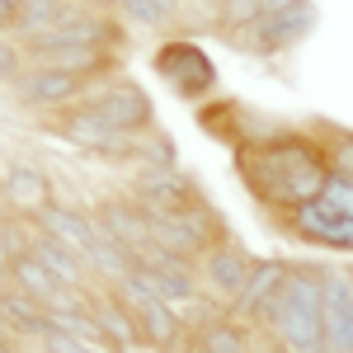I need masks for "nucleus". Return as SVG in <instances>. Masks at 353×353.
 I'll use <instances>...</instances> for the list:
<instances>
[{
    "mask_svg": "<svg viewBox=\"0 0 353 353\" xmlns=\"http://www.w3.org/2000/svg\"><path fill=\"white\" fill-rule=\"evenodd\" d=\"M81 104L94 113V118H104L113 132L132 137V141H137V137H146L151 128H161V123H156V99L146 94V85H141V81H128V76L94 81Z\"/></svg>",
    "mask_w": 353,
    "mask_h": 353,
    "instance_id": "obj_5",
    "label": "nucleus"
},
{
    "mask_svg": "<svg viewBox=\"0 0 353 353\" xmlns=\"http://www.w3.org/2000/svg\"><path fill=\"white\" fill-rule=\"evenodd\" d=\"M90 311H94V321H99V330H104V339H109L113 349L128 353V344H141L132 306L118 297V292H94V306Z\"/></svg>",
    "mask_w": 353,
    "mask_h": 353,
    "instance_id": "obj_20",
    "label": "nucleus"
},
{
    "mask_svg": "<svg viewBox=\"0 0 353 353\" xmlns=\"http://www.w3.org/2000/svg\"><path fill=\"white\" fill-rule=\"evenodd\" d=\"M288 269H292V259H254V269H250V278H245V288L236 292V301L226 306V316L241 321V325H259V316H264L269 297L283 288Z\"/></svg>",
    "mask_w": 353,
    "mask_h": 353,
    "instance_id": "obj_14",
    "label": "nucleus"
},
{
    "mask_svg": "<svg viewBox=\"0 0 353 353\" xmlns=\"http://www.w3.org/2000/svg\"><path fill=\"white\" fill-rule=\"evenodd\" d=\"M76 0H24V10H19V24H14V38L19 43H33V38H43L48 28H57L66 19V10H71Z\"/></svg>",
    "mask_w": 353,
    "mask_h": 353,
    "instance_id": "obj_23",
    "label": "nucleus"
},
{
    "mask_svg": "<svg viewBox=\"0 0 353 353\" xmlns=\"http://www.w3.org/2000/svg\"><path fill=\"white\" fill-rule=\"evenodd\" d=\"M43 353H123V349H109V344H85V339H66V334H48L43 344H38Z\"/></svg>",
    "mask_w": 353,
    "mask_h": 353,
    "instance_id": "obj_29",
    "label": "nucleus"
},
{
    "mask_svg": "<svg viewBox=\"0 0 353 353\" xmlns=\"http://www.w3.org/2000/svg\"><path fill=\"white\" fill-rule=\"evenodd\" d=\"M250 269H254V254H250L236 236H221V241L212 245L203 259H198V283H203V292H208L212 301L231 306V301H236V292L245 288Z\"/></svg>",
    "mask_w": 353,
    "mask_h": 353,
    "instance_id": "obj_10",
    "label": "nucleus"
},
{
    "mask_svg": "<svg viewBox=\"0 0 353 353\" xmlns=\"http://www.w3.org/2000/svg\"><path fill=\"white\" fill-rule=\"evenodd\" d=\"M132 165L137 170H179V146H174V137L161 132V128H151L146 137H137Z\"/></svg>",
    "mask_w": 353,
    "mask_h": 353,
    "instance_id": "obj_24",
    "label": "nucleus"
},
{
    "mask_svg": "<svg viewBox=\"0 0 353 353\" xmlns=\"http://www.w3.org/2000/svg\"><path fill=\"white\" fill-rule=\"evenodd\" d=\"M19 10H24V0H0V33H14Z\"/></svg>",
    "mask_w": 353,
    "mask_h": 353,
    "instance_id": "obj_30",
    "label": "nucleus"
},
{
    "mask_svg": "<svg viewBox=\"0 0 353 353\" xmlns=\"http://www.w3.org/2000/svg\"><path fill=\"white\" fill-rule=\"evenodd\" d=\"M231 165H236V179L245 184V193L264 212H273V217H283V212H292L301 203L321 198L325 174H330L321 137L311 128H292V123L278 137H269L264 146L236 151Z\"/></svg>",
    "mask_w": 353,
    "mask_h": 353,
    "instance_id": "obj_1",
    "label": "nucleus"
},
{
    "mask_svg": "<svg viewBox=\"0 0 353 353\" xmlns=\"http://www.w3.org/2000/svg\"><path fill=\"white\" fill-rule=\"evenodd\" d=\"M198 128L221 141V146H241V99H208V104H198Z\"/></svg>",
    "mask_w": 353,
    "mask_h": 353,
    "instance_id": "obj_21",
    "label": "nucleus"
},
{
    "mask_svg": "<svg viewBox=\"0 0 353 353\" xmlns=\"http://www.w3.org/2000/svg\"><path fill=\"white\" fill-rule=\"evenodd\" d=\"M52 137H61V141H71L76 151H85V156H94V161H132L137 141L123 132H113L104 118H94V113L85 109V104H71V109H61L57 118H48L43 123Z\"/></svg>",
    "mask_w": 353,
    "mask_h": 353,
    "instance_id": "obj_7",
    "label": "nucleus"
},
{
    "mask_svg": "<svg viewBox=\"0 0 353 353\" xmlns=\"http://www.w3.org/2000/svg\"><path fill=\"white\" fill-rule=\"evenodd\" d=\"M10 288H14V292H24L28 301H38L43 311H52L57 297L66 292V288H61L52 273H48L38 259H33V254H28V250H24V254H14V264H10Z\"/></svg>",
    "mask_w": 353,
    "mask_h": 353,
    "instance_id": "obj_19",
    "label": "nucleus"
},
{
    "mask_svg": "<svg viewBox=\"0 0 353 353\" xmlns=\"http://www.w3.org/2000/svg\"><path fill=\"white\" fill-rule=\"evenodd\" d=\"M90 85L94 81H85V76L57 71V66H43V61H28V71L14 85V99L33 113H61V109H71V104H81L85 94H90Z\"/></svg>",
    "mask_w": 353,
    "mask_h": 353,
    "instance_id": "obj_8",
    "label": "nucleus"
},
{
    "mask_svg": "<svg viewBox=\"0 0 353 353\" xmlns=\"http://www.w3.org/2000/svg\"><path fill=\"white\" fill-rule=\"evenodd\" d=\"M316 24H321L316 0H264V10L254 19L221 28L217 38L231 52L269 61V57H283V52H292V48H301L316 33Z\"/></svg>",
    "mask_w": 353,
    "mask_h": 353,
    "instance_id": "obj_3",
    "label": "nucleus"
},
{
    "mask_svg": "<svg viewBox=\"0 0 353 353\" xmlns=\"http://www.w3.org/2000/svg\"><path fill=\"white\" fill-rule=\"evenodd\" d=\"M33 226L38 231H48L52 241H61L66 250H76V254H90V245L99 241V226H94V217L90 212H81V208H71V203H52V208H43L38 217H33Z\"/></svg>",
    "mask_w": 353,
    "mask_h": 353,
    "instance_id": "obj_18",
    "label": "nucleus"
},
{
    "mask_svg": "<svg viewBox=\"0 0 353 353\" xmlns=\"http://www.w3.org/2000/svg\"><path fill=\"white\" fill-rule=\"evenodd\" d=\"M128 306H132V316H137L141 344H151L156 353H179L184 349L189 325H184V311H179V306H170V301H161V297H132Z\"/></svg>",
    "mask_w": 353,
    "mask_h": 353,
    "instance_id": "obj_12",
    "label": "nucleus"
},
{
    "mask_svg": "<svg viewBox=\"0 0 353 353\" xmlns=\"http://www.w3.org/2000/svg\"><path fill=\"white\" fill-rule=\"evenodd\" d=\"M321 283H325V349L353 353V273L325 264Z\"/></svg>",
    "mask_w": 353,
    "mask_h": 353,
    "instance_id": "obj_13",
    "label": "nucleus"
},
{
    "mask_svg": "<svg viewBox=\"0 0 353 353\" xmlns=\"http://www.w3.org/2000/svg\"><path fill=\"white\" fill-rule=\"evenodd\" d=\"M24 250H28V254H33V259H38L48 273H52L61 288H81V292H90V283H94V278H90V269H85V259L76 254V250H66L61 241H52L48 231L28 226V245H24Z\"/></svg>",
    "mask_w": 353,
    "mask_h": 353,
    "instance_id": "obj_17",
    "label": "nucleus"
},
{
    "mask_svg": "<svg viewBox=\"0 0 353 353\" xmlns=\"http://www.w3.org/2000/svg\"><path fill=\"white\" fill-rule=\"evenodd\" d=\"M28 61H43V66L71 71V76H85V81H109L123 66V57L104 52V48H28Z\"/></svg>",
    "mask_w": 353,
    "mask_h": 353,
    "instance_id": "obj_16",
    "label": "nucleus"
},
{
    "mask_svg": "<svg viewBox=\"0 0 353 353\" xmlns=\"http://www.w3.org/2000/svg\"><path fill=\"white\" fill-rule=\"evenodd\" d=\"M81 5H90V10H113L118 0H81Z\"/></svg>",
    "mask_w": 353,
    "mask_h": 353,
    "instance_id": "obj_31",
    "label": "nucleus"
},
{
    "mask_svg": "<svg viewBox=\"0 0 353 353\" xmlns=\"http://www.w3.org/2000/svg\"><path fill=\"white\" fill-rule=\"evenodd\" d=\"M311 132L321 137V146H325V161H330V170H339V174H353V128L316 123Z\"/></svg>",
    "mask_w": 353,
    "mask_h": 353,
    "instance_id": "obj_25",
    "label": "nucleus"
},
{
    "mask_svg": "<svg viewBox=\"0 0 353 353\" xmlns=\"http://www.w3.org/2000/svg\"><path fill=\"white\" fill-rule=\"evenodd\" d=\"M0 198H5L10 212L33 221L43 208L57 203V189H52V179H48V170H38V165H28V161H10L5 174H0Z\"/></svg>",
    "mask_w": 353,
    "mask_h": 353,
    "instance_id": "obj_11",
    "label": "nucleus"
},
{
    "mask_svg": "<svg viewBox=\"0 0 353 353\" xmlns=\"http://www.w3.org/2000/svg\"><path fill=\"white\" fill-rule=\"evenodd\" d=\"M179 10H184V0H118V5H113V14L128 28H146V33L174 24Z\"/></svg>",
    "mask_w": 353,
    "mask_h": 353,
    "instance_id": "obj_22",
    "label": "nucleus"
},
{
    "mask_svg": "<svg viewBox=\"0 0 353 353\" xmlns=\"http://www.w3.org/2000/svg\"><path fill=\"white\" fill-rule=\"evenodd\" d=\"M221 236H231V226L221 221V212L208 203V198L189 203L184 212H170V217L151 221V241L165 245V250L179 254V259H193V264H198Z\"/></svg>",
    "mask_w": 353,
    "mask_h": 353,
    "instance_id": "obj_6",
    "label": "nucleus"
},
{
    "mask_svg": "<svg viewBox=\"0 0 353 353\" xmlns=\"http://www.w3.org/2000/svg\"><path fill=\"white\" fill-rule=\"evenodd\" d=\"M94 226H99V236H109L118 250H128L137 259V250L146 245V236H151V221H146V212L132 203V193H123V198H104L99 208H94Z\"/></svg>",
    "mask_w": 353,
    "mask_h": 353,
    "instance_id": "obj_15",
    "label": "nucleus"
},
{
    "mask_svg": "<svg viewBox=\"0 0 353 353\" xmlns=\"http://www.w3.org/2000/svg\"><path fill=\"white\" fill-rule=\"evenodd\" d=\"M325 264H292L283 288L269 297L259 330L283 353H330L325 349Z\"/></svg>",
    "mask_w": 353,
    "mask_h": 353,
    "instance_id": "obj_2",
    "label": "nucleus"
},
{
    "mask_svg": "<svg viewBox=\"0 0 353 353\" xmlns=\"http://www.w3.org/2000/svg\"><path fill=\"white\" fill-rule=\"evenodd\" d=\"M203 5H208L212 33H221V28H231V24H245V19H254L264 10V0H203Z\"/></svg>",
    "mask_w": 353,
    "mask_h": 353,
    "instance_id": "obj_26",
    "label": "nucleus"
},
{
    "mask_svg": "<svg viewBox=\"0 0 353 353\" xmlns=\"http://www.w3.org/2000/svg\"><path fill=\"white\" fill-rule=\"evenodd\" d=\"M151 71L161 76V85L174 99H184L193 109L208 104L221 85V71H217V61H212V52L193 33H170V38H161L151 48Z\"/></svg>",
    "mask_w": 353,
    "mask_h": 353,
    "instance_id": "obj_4",
    "label": "nucleus"
},
{
    "mask_svg": "<svg viewBox=\"0 0 353 353\" xmlns=\"http://www.w3.org/2000/svg\"><path fill=\"white\" fill-rule=\"evenodd\" d=\"M179 353H193V349H189V344H184V349H179ZM250 353H254V349H250Z\"/></svg>",
    "mask_w": 353,
    "mask_h": 353,
    "instance_id": "obj_32",
    "label": "nucleus"
},
{
    "mask_svg": "<svg viewBox=\"0 0 353 353\" xmlns=\"http://www.w3.org/2000/svg\"><path fill=\"white\" fill-rule=\"evenodd\" d=\"M28 71V48L19 38H10V33H0V85H19V76Z\"/></svg>",
    "mask_w": 353,
    "mask_h": 353,
    "instance_id": "obj_27",
    "label": "nucleus"
},
{
    "mask_svg": "<svg viewBox=\"0 0 353 353\" xmlns=\"http://www.w3.org/2000/svg\"><path fill=\"white\" fill-rule=\"evenodd\" d=\"M321 198H325V203L334 208V212H339V217H349V221H353V174H339V170H330Z\"/></svg>",
    "mask_w": 353,
    "mask_h": 353,
    "instance_id": "obj_28",
    "label": "nucleus"
},
{
    "mask_svg": "<svg viewBox=\"0 0 353 353\" xmlns=\"http://www.w3.org/2000/svg\"><path fill=\"white\" fill-rule=\"evenodd\" d=\"M198 198H203V189H198V179L184 174V170H137V179H132V203L146 212V221L184 212Z\"/></svg>",
    "mask_w": 353,
    "mask_h": 353,
    "instance_id": "obj_9",
    "label": "nucleus"
}]
</instances>
